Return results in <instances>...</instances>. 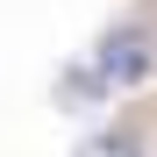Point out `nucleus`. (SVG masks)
<instances>
[{"label": "nucleus", "instance_id": "f257e3e1", "mask_svg": "<svg viewBox=\"0 0 157 157\" xmlns=\"http://www.w3.org/2000/svg\"><path fill=\"white\" fill-rule=\"evenodd\" d=\"M150 71V29L143 21H128V29H107V43H100V78L107 86H128V78Z\"/></svg>", "mask_w": 157, "mask_h": 157}, {"label": "nucleus", "instance_id": "f03ea898", "mask_svg": "<svg viewBox=\"0 0 157 157\" xmlns=\"http://www.w3.org/2000/svg\"><path fill=\"white\" fill-rule=\"evenodd\" d=\"M78 157H143V150H136V136H121V128H114V136H93Z\"/></svg>", "mask_w": 157, "mask_h": 157}]
</instances>
